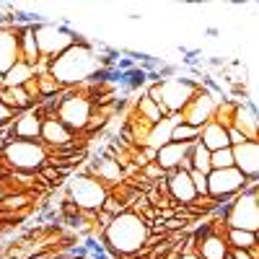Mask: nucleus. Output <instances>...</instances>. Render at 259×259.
Returning <instances> with one entry per match:
<instances>
[{
	"mask_svg": "<svg viewBox=\"0 0 259 259\" xmlns=\"http://www.w3.org/2000/svg\"><path fill=\"white\" fill-rule=\"evenodd\" d=\"M246 177L236 168H212L207 174V197L218 200L221 207L228 205L236 194L244 192Z\"/></svg>",
	"mask_w": 259,
	"mask_h": 259,
	"instance_id": "0eeeda50",
	"label": "nucleus"
},
{
	"mask_svg": "<svg viewBox=\"0 0 259 259\" xmlns=\"http://www.w3.org/2000/svg\"><path fill=\"white\" fill-rule=\"evenodd\" d=\"M36 75V68H31V65H26V62H16L13 68L3 75V83L0 85H6V89H13V85H24L29 78H34Z\"/></svg>",
	"mask_w": 259,
	"mask_h": 259,
	"instance_id": "4be33fe9",
	"label": "nucleus"
},
{
	"mask_svg": "<svg viewBox=\"0 0 259 259\" xmlns=\"http://www.w3.org/2000/svg\"><path fill=\"white\" fill-rule=\"evenodd\" d=\"M166 192L174 205H192L197 200V192L192 187V179H189V171L184 168H177V171H168L166 174Z\"/></svg>",
	"mask_w": 259,
	"mask_h": 259,
	"instance_id": "f8f14e48",
	"label": "nucleus"
},
{
	"mask_svg": "<svg viewBox=\"0 0 259 259\" xmlns=\"http://www.w3.org/2000/svg\"><path fill=\"white\" fill-rule=\"evenodd\" d=\"M231 127L239 130L246 140H259V114H256V106L249 104V101L236 104Z\"/></svg>",
	"mask_w": 259,
	"mask_h": 259,
	"instance_id": "4468645a",
	"label": "nucleus"
},
{
	"mask_svg": "<svg viewBox=\"0 0 259 259\" xmlns=\"http://www.w3.org/2000/svg\"><path fill=\"white\" fill-rule=\"evenodd\" d=\"M31 31H34V41H36V50H39L45 68H47V62H52L68 47H73L75 41L85 39L73 26H68V21H41V24L31 26Z\"/></svg>",
	"mask_w": 259,
	"mask_h": 259,
	"instance_id": "7ed1b4c3",
	"label": "nucleus"
},
{
	"mask_svg": "<svg viewBox=\"0 0 259 259\" xmlns=\"http://www.w3.org/2000/svg\"><path fill=\"white\" fill-rule=\"evenodd\" d=\"M80 138H83V135H75L73 130H68L52 112L41 117V138H39V143L45 145L50 153H55V150H62V148L78 143Z\"/></svg>",
	"mask_w": 259,
	"mask_h": 259,
	"instance_id": "9d476101",
	"label": "nucleus"
},
{
	"mask_svg": "<svg viewBox=\"0 0 259 259\" xmlns=\"http://www.w3.org/2000/svg\"><path fill=\"white\" fill-rule=\"evenodd\" d=\"M18 60L26 62V65H31V68H36V65L41 62L31 26H18Z\"/></svg>",
	"mask_w": 259,
	"mask_h": 259,
	"instance_id": "aec40b11",
	"label": "nucleus"
},
{
	"mask_svg": "<svg viewBox=\"0 0 259 259\" xmlns=\"http://www.w3.org/2000/svg\"><path fill=\"white\" fill-rule=\"evenodd\" d=\"M0 83H3V75H0Z\"/></svg>",
	"mask_w": 259,
	"mask_h": 259,
	"instance_id": "f704fd0d",
	"label": "nucleus"
},
{
	"mask_svg": "<svg viewBox=\"0 0 259 259\" xmlns=\"http://www.w3.org/2000/svg\"><path fill=\"white\" fill-rule=\"evenodd\" d=\"M223 239L228 249H251L259 244V233L251 231H239V228H223Z\"/></svg>",
	"mask_w": 259,
	"mask_h": 259,
	"instance_id": "412c9836",
	"label": "nucleus"
},
{
	"mask_svg": "<svg viewBox=\"0 0 259 259\" xmlns=\"http://www.w3.org/2000/svg\"><path fill=\"white\" fill-rule=\"evenodd\" d=\"M197 138H200V130L187 122H179L171 130V143H197Z\"/></svg>",
	"mask_w": 259,
	"mask_h": 259,
	"instance_id": "393cba45",
	"label": "nucleus"
},
{
	"mask_svg": "<svg viewBox=\"0 0 259 259\" xmlns=\"http://www.w3.org/2000/svg\"><path fill=\"white\" fill-rule=\"evenodd\" d=\"M24 91L29 94V99H31L34 104L39 101V85H36V75H34V78H29V80L24 83Z\"/></svg>",
	"mask_w": 259,
	"mask_h": 259,
	"instance_id": "c85d7f7f",
	"label": "nucleus"
},
{
	"mask_svg": "<svg viewBox=\"0 0 259 259\" xmlns=\"http://www.w3.org/2000/svg\"><path fill=\"white\" fill-rule=\"evenodd\" d=\"M47 158H50V150L39 140H8L0 148V163H3V168H11V171L36 174L47 163Z\"/></svg>",
	"mask_w": 259,
	"mask_h": 259,
	"instance_id": "20e7f679",
	"label": "nucleus"
},
{
	"mask_svg": "<svg viewBox=\"0 0 259 259\" xmlns=\"http://www.w3.org/2000/svg\"><path fill=\"white\" fill-rule=\"evenodd\" d=\"M221 99H226V96H221V94H212L210 89H205V85H200V91L194 94L192 99H189V104L182 109V122H187V124H192V127H202V124H207L212 117H215V109H218V101Z\"/></svg>",
	"mask_w": 259,
	"mask_h": 259,
	"instance_id": "1a4fd4ad",
	"label": "nucleus"
},
{
	"mask_svg": "<svg viewBox=\"0 0 259 259\" xmlns=\"http://www.w3.org/2000/svg\"><path fill=\"white\" fill-rule=\"evenodd\" d=\"M202 83H192L187 78H166L158 80V91H161V104L163 109L171 114H182V109L189 104V99L200 91Z\"/></svg>",
	"mask_w": 259,
	"mask_h": 259,
	"instance_id": "6e6552de",
	"label": "nucleus"
},
{
	"mask_svg": "<svg viewBox=\"0 0 259 259\" xmlns=\"http://www.w3.org/2000/svg\"><path fill=\"white\" fill-rule=\"evenodd\" d=\"M18 62V26L0 29V75H6Z\"/></svg>",
	"mask_w": 259,
	"mask_h": 259,
	"instance_id": "dca6fc26",
	"label": "nucleus"
},
{
	"mask_svg": "<svg viewBox=\"0 0 259 259\" xmlns=\"http://www.w3.org/2000/svg\"><path fill=\"white\" fill-rule=\"evenodd\" d=\"M0 174H3V163H0Z\"/></svg>",
	"mask_w": 259,
	"mask_h": 259,
	"instance_id": "72a5a7b5",
	"label": "nucleus"
},
{
	"mask_svg": "<svg viewBox=\"0 0 259 259\" xmlns=\"http://www.w3.org/2000/svg\"><path fill=\"white\" fill-rule=\"evenodd\" d=\"M130 112H133L138 119H143L145 124H156V122H161V119L168 117V112L163 109V106H158L156 101H150L145 94L130 104Z\"/></svg>",
	"mask_w": 259,
	"mask_h": 259,
	"instance_id": "6ab92c4d",
	"label": "nucleus"
},
{
	"mask_svg": "<svg viewBox=\"0 0 259 259\" xmlns=\"http://www.w3.org/2000/svg\"><path fill=\"white\" fill-rule=\"evenodd\" d=\"M36 85H39V99H52V96H60L65 89L52 78L50 70H36Z\"/></svg>",
	"mask_w": 259,
	"mask_h": 259,
	"instance_id": "b1692460",
	"label": "nucleus"
},
{
	"mask_svg": "<svg viewBox=\"0 0 259 259\" xmlns=\"http://www.w3.org/2000/svg\"><path fill=\"white\" fill-rule=\"evenodd\" d=\"M65 197H68L80 212H96L101 210L106 194H109V189H106L99 179H94L91 174H85V171H75V174L65 182L62 187Z\"/></svg>",
	"mask_w": 259,
	"mask_h": 259,
	"instance_id": "39448f33",
	"label": "nucleus"
},
{
	"mask_svg": "<svg viewBox=\"0 0 259 259\" xmlns=\"http://www.w3.org/2000/svg\"><path fill=\"white\" fill-rule=\"evenodd\" d=\"M101 210L104 212H109L112 215V218H117V215H122V212H127L130 207L119 200V197H114V194L109 192V194H106V200H104V205H101Z\"/></svg>",
	"mask_w": 259,
	"mask_h": 259,
	"instance_id": "cd10ccee",
	"label": "nucleus"
},
{
	"mask_svg": "<svg viewBox=\"0 0 259 259\" xmlns=\"http://www.w3.org/2000/svg\"><path fill=\"white\" fill-rule=\"evenodd\" d=\"M148 236H150L148 221L143 215L127 210V212L117 215V218L99 233V239H101L104 249L112 254V259H127L145 246Z\"/></svg>",
	"mask_w": 259,
	"mask_h": 259,
	"instance_id": "f03ea898",
	"label": "nucleus"
},
{
	"mask_svg": "<svg viewBox=\"0 0 259 259\" xmlns=\"http://www.w3.org/2000/svg\"><path fill=\"white\" fill-rule=\"evenodd\" d=\"M189 148H192V143H166L163 148H158L156 150V163L166 171H177V168H182V163L187 161V156H189Z\"/></svg>",
	"mask_w": 259,
	"mask_h": 259,
	"instance_id": "2eb2a0df",
	"label": "nucleus"
},
{
	"mask_svg": "<svg viewBox=\"0 0 259 259\" xmlns=\"http://www.w3.org/2000/svg\"><path fill=\"white\" fill-rule=\"evenodd\" d=\"M210 153L212 150H221V148H231V143H228V130L223 127V124H218L215 119H210L207 124H202L200 127V138H197Z\"/></svg>",
	"mask_w": 259,
	"mask_h": 259,
	"instance_id": "a211bd4d",
	"label": "nucleus"
},
{
	"mask_svg": "<svg viewBox=\"0 0 259 259\" xmlns=\"http://www.w3.org/2000/svg\"><path fill=\"white\" fill-rule=\"evenodd\" d=\"M210 166L212 168H233V153L231 148H221L210 153Z\"/></svg>",
	"mask_w": 259,
	"mask_h": 259,
	"instance_id": "a878e982",
	"label": "nucleus"
},
{
	"mask_svg": "<svg viewBox=\"0 0 259 259\" xmlns=\"http://www.w3.org/2000/svg\"><path fill=\"white\" fill-rule=\"evenodd\" d=\"M6 194H8V187H6L3 182H0V200H3V197H6Z\"/></svg>",
	"mask_w": 259,
	"mask_h": 259,
	"instance_id": "473e14b6",
	"label": "nucleus"
},
{
	"mask_svg": "<svg viewBox=\"0 0 259 259\" xmlns=\"http://www.w3.org/2000/svg\"><path fill=\"white\" fill-rule=\"evenodd\" d=\"M13 117H16V114L8 109V106H3V104H0V130H6V127L13 122Z\"/></svg>",
	"mask_w": 259,
	"mask_h": 259,
	"instance_id": "c756f323",
	"label": "nucleus"
},
{
	"mask_svg": "<svg viewBox=\"0 0 259 259\" xmlns=\"http://www.w3.org/2000/svg\"><path fill=\"white\" fill-rule=\"evenodd\" d=\"M177 259H200V254L197 251H179Z\"/></svg>",
	"mask_w": 259,
	"mask_h": 259,
	"instance_id": "2f4dec72",
	"label": "nucleus"
},
{
	"mask_svg": "<svg viewBox=\"0 0 259 259\" xmlns=\"http://www.w3.org/2000/svg\"><path fill=\"white\" fill-rule=\"evenodd\" d=\"M47 70L62 89H78L80 83L94 80L104 70V65L99 55L94 52L91 39H80L62 55H57L52 62H47Z\"/></svg>",
	"mask_w": 259,
	"mask_h": 259,
	"instance_id": "f257e3e1",
	"label": "nucleus"
},
{
	"mask_svg": "<svg viewBox=\"0 0 259 259\" xmlns=\"http://www.w3.org/2000/svg\"><path fill=\"white\" fill-rule=\"evenodd\" d=\"M189 171H200V174H210L212 166H210V150L197 140L192 143L189 148Z\"/></svg>",
	"mask_w": 259,
	"mask_h": 259,
	"instance_id": "5701e85b",
	"label": "nucleus"
},
{
	"mask_svg": "<svg viewBox=\"0 0 259 259\" xmlns=\"http://www.w3.org/2000/svg\"><path fill=\"white\" fill-rule=\"evenodd\" d=\"M212 215L221 218L223 228H239V231L259 233V194L241 192Z\"/></svg>",
	"mask_w": 259,
	"mask_h": 259,
	"instance_id": "423d86ee",
	"label": "nucleus"
},
{
	"mask_svg": "<svg viewBox=\"0 0 259 259\" xmlns=\"http://www.w3.org/2000/svg\"><path fill=\"white\" fill-rule=\"evenodd\" d=\"M52 259H83V256H75V254H68V251H55Z\"/></svg>",
	"mask_w": 259,
	"mask_h": 259,
	"instance_id": "7c9ffc66",
	"label": "nucleus"
},
{
	"mask_svg": "<svg viewBox=\"0 0 259 259\" xmlns=\"http://www.w3.org/2000/svg\"><path fill=\"white\" fill-rule=\"evenodd\" d=\"M138 174H140L145 182H150V184H153V182H161V179H166V171H163L156 161H148V163L138 171Z\"/></svg>",
	"mask_w": 259,
	"mask_h": 259,
	"instance_id": "bb28decb",
	"label": "nucleus"
},
{
	"mask_svg": "<svg viewBox=\"0 0 259 259\" xmlns=\"http://www.w3.org/2000/svg\"><path fill=\"white\" fill-rule=\"evenodd\" d=\"M231 153H233L236 171H241L246 179L259 177V140H246L241 145H233Z\"/></svg>",
	"mask_w": 259,
	"mask_h": 259,
	"instance_id": "ddd939ff",
	"label": "nucleus"
},
{
	"mask_svg": "<svg viewBox=\"0 0 259 259\" xmlns=\"http://www.w3.org/2000/svg\"><path fill=\"white\" fill-rule=\"evenodd\" d=\"M0 104L8 106L13 114H21V112H29L34 109V101L29 99V94L24 91V85H13V89H6V85H0Z\"/></svg>",
	"mask_w": 259,
	"mask_h": 259,
	"instance_id": "f3484780",
	"label": "nucleus"
},
{
	"mask_svg": "<svg viewBox=\"0 0 259 259\" xmlns=\"http://www.w3.org/2000/svg\"><path fill=\"white\" fill-rule=\"evenodd\" d=\"M8 140H39L41 138V112L29 109V112H21L13 117V122L6 127Z\"/></svg>",
	"mask_w": 259,
	"mask_h": 259,
	"instance_id": "9b49d317",
	"label": "nucleus"
}]
</instances>
